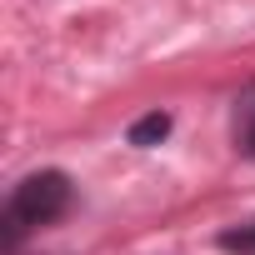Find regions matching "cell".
<instances>
[{
	"instance_id": "cell-4",
	"label": "cell",
	"mask_w": 255,
	"mask_h": 255,
	"mask_svg": "<svg viewBox=\"0 0 255 255\" xmlns=\"http://www.w3.org/2000/svg\"><path fill=\"white\" fill-rule=\"evenodd\" d=\"M220 250L230 255H255V220L235 225V230H220Z\"/></svg>"
},
{
	"instance_id": "cell-3",
	"label": "cell",
	"mask_w": 255,
	"mask_h": 255,
	"mask_svg": "<svg viewBox=\"0 0 255 255\" xmlns=\"http://www.w3.org/2000/svg\"><path fill=\"white\" fill-rule=\"evenodd\" d=\"M165 135H170V115H165V110H150V115H140V120L130 125V145H140V150H145V145H160Z\"/></svg>"
},
{
	"instance_id": "cell-1",
	"label": "cell",
	"mask_w": 255,
	"mask_h": 255,
	"mask_svg": "<svg viewBox=\"0 0 255 255\" xmlns=\"http://www.w3.org/2000/svg\"><path fill=\"white\" fill-rule=\"evenodd\" d=\"M70 205V180L60 170H35L25 175L15 190H10V205H5V245L20 240L25 225H50L60 220Z\"/></svg>"
},
{
	"instance_id": "cell-2",
	"label": "cell",
	"mask_w": 255,
	"mask_h": 255,
	"mask_svg": "<svg viewBox=\"0 0 255 255\" xmlns=\"http://www.w3.org/2000/svg\"><path fill=\"white\" fill-rule=\"evenodd\" d=\"M235 145H240V155L255 160V90H245L235 100Z\"/></svg>"
}]
</instances>
